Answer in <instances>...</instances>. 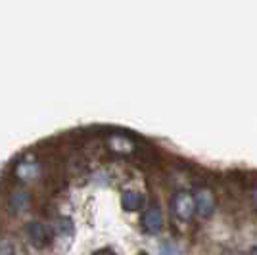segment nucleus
<instances>
[{"instance_id":"obj_1","label":"nucleus","mask_w":257,"mask_h":255,"mask_svg":"<svg viewBox=\"0 0 257 255\" xmlns=\"http://www.w3.org/2000/svg\"><path fill=\"white\" fill-rule=\"evenodd\" d=\"M173 213L177 215V219L181 221H190L192 215L196 213V202H194V194L188 190H179L173 196Z\"/></svg>"},{"instance_id":"obj_2","label":"nucleus","mask_w":257,"mask_h":255,"mask_svg":"<svg viewBox=\"0 0 257 255\" xmlns=\"http://www.w3.org/2000/svg\"><path fill=\"white\" fill-rule=\"evenodd\" d=\"M194 202H196V213L200 217H209L215 209V194L211 188L202 186L194 192Z\"/></svg>"},{"instance_id":"obj_3","label":"nucleus","mask_w":257,"mask_h":255,"mask_svg":"<svg viewBox=\"0 0 257 255\" xmlns=\"http://www.w3.org/2000/svg\"><path fill=\"white\" fill-rule=\"evenodd\" d=\"M27 236L35 247H46L50 244V228L41 221H33L27 224Z\"/></svg>"},{"instance_id":"obj_4","label":"nucleus","mask_w":257,"mask_h":255,"mask_svg":"<svg viewBox=\"0 0 257 255\" xmlns=\"http://www.w3.org/2000/svg\"><path fill=\"white\" fill-rule=\"evenodd\" d=\"M142 228L148 234H158L163 228V213L158 205H150L142 215Z\"/></svg>"},{"instance_id":"obj_5","label":"nucleus","mask_w":257,"mask_h":255,"mask_svg":"<svg viewBox=\"0 0 257 255\" xmlns=\"http://www.w3.org/2000/svg\"><path fill=\"white\" fill-rule=\"evenodd\" d=\"M107 142H109V148L113 150L115 154H128V152L137 150V144L131 139H127V137H123V135H111Z\"/></svg>"},{"instance_id":"obj_6","label":"nucleus","mask_w":257,"mask_h":255,"mask_svg":"<svg viewBox=\"0 0 257 255\" xmlns=\"http://www.w3.org/2000/svg\"><path fill=\"white\" fill-rule=\"evenodd\" d=\"M121 205H123L125 211H139L140 207L144 205V196H142L140 192H133V190L123 192V196H121Z\"/></svg>"},{"instance_id":"obj_7","label":"nucleus","mask_w":257,"mask_h":255,"mask_svg":"<svg viewBox=\"0 0 257 255\" xmlns=\"http://www.w3.org/2000/svg\"><path fill=\"white\" fill-rule=\"evenodd\" d=\"M37 173H39V163L35 160H23L16 167V177L22 179V181H31Z\"/></svg>"},{"instance_id":"obj_8","label":"nucleus","mask_w":257,"mask_h":255,"mask_svg":"<svg viewBox=\"0 0 257 255\" xmlns=\"http://www.w3.org/2000/svg\"><path fill=\"white\" fill-rule=\"evenodd\" d=\"M29 194L25 190H18V192H14L10 196V209L12 211H16V213H20L23 211L27 205H29Z\"/></svg>"},{"instance_id":"obj_9","label":"nucleus","mask_w":257,"mask_h":255,"mask_svg":"<svg viewBox=\"0 0 257 255\" xmlns=\"http://www.w3.org/2000/svg\"><path fill=\"white\" fill-rule=\"evenodd\" d=\"M161 255H182L181 253V247L175 244V242H163L161 244Z\"/></svg>"},{"instance_id":"obj_10","label":"nucleus","mask_w":257,"mask_h":255,"mask_svg":"<svg viewBox=\"0 0 257 255\" xmlns=\"http://www.w3.org/2000/svg\"><path fill=\"white\" fill-rule=\"evenodd\" d=\"M0 255H16V245L10 240H0Z\"/></svg>"},{"instance_id":"obj_11","label":"nucleus","mask_w":257,"mask_h":255,"mask_svg":"<svg viewBox=\"0 0 257 255\" xmlns=\"http://www.w3.org/2000/svg\"><path fill=\"white\" fill-rule=\"evenodd\" d=\"M92 255H115L111 249H107V247H104V249H98V251H94Z\"/></svg>"},{"instance_id":"obj_12","label":"nucleus","mask_w":257,"mask_h":255,"mask_svg":"<svg viewBox=\"0 0 257 255\" xmlns=\"http://www.w3.org/2000/svg\"><path fill=\"white\" fill-rule=\"evenodd\" d=\"M247 255H257V245H255V247H251V249H249V253H247Z\"/></svg>"},{"instance_id":"obj_13","label":"nucleus","mask_w":257,"mask_h":255,"mask_svg":"<svg viewBox=\"0 0 257 255\" xmlns=\"http://www.w3.org/2000/svg\"><path fill=\"white\" fill-rule=\"evenodd\" d=\"M253 203H255V207H257V186H255V190H253Z\"/></svg>"}]
</instances>
